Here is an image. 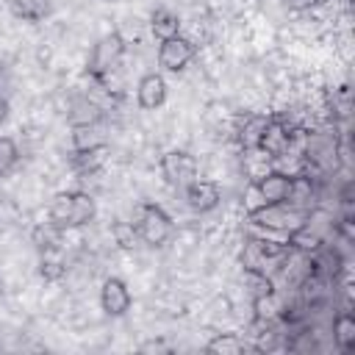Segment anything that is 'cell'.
Returning <instances> with one entry per match:
<instances>
[{
	"instance_id": "obj_27",
	"label": "cell",
	"mask_w": 355,
	"mask_h": 355,
	"mask_svg": "<svg viewBox=\"0 0 355 355\" xmlns=\"http://www.w3.org/2000/svg\"><path fill=\"white\" fill-rule=\"evenodd\" d=\"M283 347H286L288 352H311V349H313V336H311V330H300V333H294L291 338H286Z\"/></svg>"
},
{
	"instance_id": "obj_26",
	"label": "cell",
	"mask_w": 355,
	"mask_h": 355,
	"mask_svg": "<svg viewBox=\"0 0 355 355\" xmlns=\"http://www.w3.org/2000/svg\"><path fill=\"white\" fill-rule=\"evenodd\" d=\"M17 161H19V147H17V141L8 139V136H0V178L8 175V172L17 166Z\"/></svg>"
},
{
	"instance_id": "obj_29",
	"label": "cell",
	"mask_w": 355,
	"mask_h": 355,
	"mask_svg": "<svg viewBox=\"0 0 355 355\" xmlns=\"http://www.w3.org/2000/svg\"><path fill=\"white\" fill-rule=\"evenodd\" d=\"M8 111H11V108H8V100H6V97H0V125L8 119Z\"/></svg>"
},
{
	"instance_id": "obj_15",
	"label": "cell",
	"mask_w": 355,
	"mask_h": 355,
	"mask_svg": "<svg viewBox=\"0 0 355 355\" xmlns=\"http://www.w3.org/2000/svg\"><path fill=\"white\" fill-rule=\"evenodd\" d=\"M61 236H64V230L47 219V222H42L31 230V244L39 250V255L53 252V250H61Z\"/></svg>"
},
{
	"instance_id": "obj_3",
	"label": "cell",
	"mask_w": 355,
	"mask_h": 355,
	"mask_svg": "<svg viewBox=\"0 0 355 355\" xmlns=\"http://www.w3.org/2000/svg\"><path fill=\"white\" fill-rule=\"evenodd\" d=\"M125 55V39H122V33H116V31H111V33H105V36H100L97 39V44L92 47V53H89V61H86V75L94 80V78H100L103 72H108V69H114L116 64H119V58Z\"/></svg>"
},
{
	"instance_id": "obj_30",
	"label": "cell",
	"mask_w": 355,
	"mask_h": 355,
	"mask_svg": "<svg viewBox=\"0 0 355 355\" xmlns=\"http://www.w3.org/2000/svg\"><path fill=\"white\" fill-rule=\"evenodd\" d=\"M311 3H316V6H322V3H330V0H311Z\"/></svg>"
},
{
	"instance_id": "obj_28",
	"label": "cell",
	"mask_w": 355,
	"mask_h": 355,
	"mask_svg": "<svg viewBox=\"0 0 355 355\" xmlns=\"http://www.w3.org/2000/svg\"><path fill=\"white\" fill-rule=\"evenodd\" d=\"M333 233H336L338 239H344V241H355V222H352V216L336 219V222H333Z\"/></svg>"
},
{
	"instance_id": "obj_22",
	"label": "cell",
	"mask_w": 355,
	"mask_h": 355,
	"mask_svg": "<svg viewBox=\"0 0 355 355\" xmlns=\"http://www.w3.org/2000/svg\"><path fill=\"white\" fill-rule=\"evenodd\" d=\"M47 219L53 225H58L61 230H69V219H72V191H58L50 202Z\"/></svg>"
},
{
	"instance_id": "obj_13",
	"label": "cell",
	"mask_w": 355,
	"mask_h": 355,
	"mask_svg": "<svg viewBox=\"0 0 355 355\" xmlns=\"http://www.w3.org/2000/svg\"><path fill=\"white\" fill-rule=\"evenodd\" d=\"M105 161H108V144H97V147H86V150H72L69 153V166L78 175H94L97 169H103Z\"/></svg>"
},
{
	"instance_id": "obj_7",
	"label": "cell",
	"mask_w": 355,
	"mask_h": 355,
	"mask_svg": "<svg viewBox=\"0 0 355 355\" xmlns=\"http://www.w3.org/2000/svg\"><path fill=\"white\" fill-rule=\"evenodd\" d=\"M161 175L169 186H186L197 178V158L189 150H169L161 155Z\"/></svg>"
},
{
	"instance_id": "obj_24",
	"label": "cell",
	"mask_w": 355,
	"mask_h": 355,
	"mask_svg": "<svg viewBox=\"0 0 355 355\" xmlns=\"http://www.w3.org/2000/svg\"><path fill=\"white\" fill-rule=\"evenodd\" d=\"M97 144H105V136L97 130V125L72 128V150H86V147H97Z\"/></svg>"
},
{
	"instance_id": "obj_20",
	"label": "cell",
	"mask_w": 355,
	"mask_h": 355,
	"mask_svg": "<svg viewBox=\"0 0 355 355\" xmlns=\"http://www.w3.org/2000/svg\"><path fill=\"white\" fill-rule=\"evenodd\" d=\"M150 28H153V33L158 39H169V36H178L180 33V19L169 8H155L153 17H150Z\"/></svg>"
},
{
	"instance_id": "obj_12",
	"label": "cell",
	"mask_w": 355,
	"mask_h": 355,
	"mask_svg": "<svg viewBox=\"0 0 355 355\" xmlns=\"http://www.w3.org/2000/svg\"><path fill=\"white\" fill-rule=\"evenodd\" d=\"M313 200H316V178H311V175H291L286 205L300 208V211H311Z\"/></svg>"
},
{
	"instance_id": "obj_9",
	"label": "cell",
	"mask_w": 355,
	"mask_h": 355,
	"mask_svg": "<svg viewBox=\"0 0 355 355\" xmlns=\"http://www.w3.org/2000/svg\"><path fill=\"white\" fill-rule=\"evenodd\" d=\"M183 197H186V205H189L194 214H208V211H214V208L219 205L222 191H219V186H216L214 180H200V178H194L191 183L183 186Z\"/></svg>"
},
{
	"instance_id": "obj_8",
	"label": "cell",
	"mask_w": 355,
	"mask_h": 355,
	"mask_svg": "<svg viewBox=\"0 0 355 355\" xmlns=\"http://www.w3.org/2000/svg\"><path fill=\"white\" fill-rule=\"evenodd\" d=\"M133 305V294L122 277H105L100 288V308L105 316H125Z\"/></svg>"
},
{
	"instance_id": "obj_16",
	"label": "cell",
	"mask_w": 355,
	"mask_h": 355,
	"mask_svg": "<svg viewBox=\"0 0 355 355\" xmlns=\"http://www.w3.org/2000/svg\"><path fill=\"white\" fill-rule=\"evenodd\" d=\"M333 341L341 352H352L355 349V316L349 311L336 313L333 319Z\"/></svg>"
},
{
	"instance_id": "obj_33",
	"label": "cell",
	"mask_w": 355,
	"mask_h": 355,
	"mask_svg": "<svg viewBox=\"0 0 355 355\" xmlns=\"http://www.w3.org/2000/svg\"><path fill=\"white\" fill-rule=\"evenodd\" d=\"M105 3H111V0H105Z\"/></svg>"
},
{
	"instance_id": "obj_32",
	"label": "cell",
	"mask_w": 355,
	"mask_h": 355,
	"mask_svg": "<svg viewBox=\"0 0 355 355\" xmlns=\"http://www.w3.org/2000/svg\"><path fill=\"white\" fill-rule=\"evenodd\" d=\"M0 352H3V344H0Z\"/></svg>"
},
{
	"instance_id": "obj_18",
	"label": "cell",
	"mask_w": 355,
	"mask_h": 355,
	"mask_svg": "<svg viewBox=\"0 0 355 355\" xmlns=\"http://www.w3.org/2000/svg\"><path fill=\"white\" fill-rule=\"evenodd\" d=\"M67 119H69V125H72V128H78V125H100L103 111H100V105H97V103H92V100L80 97V100H75V103H72V108H69Z\"/></svg>"
},
{
	"instance_id": "obj_1",
	"label": "cell",
	"mask_w": 355,
	"mask_h": 355,
	"mask_svg": "<svg viewBox=\"0 0 355 355\" xmlns=\"http://www.w3.org/2000/svg\"><path fill=\"white\" fill-rule=\"evenodd\" d=\"M133 225H136L139 239H141L147 247H161V244H166V239L172 236V216H169L161 205H155V202H141V205L136 208Z\"/></svg>"
},
{
	"instance_id": "obj_25",
	"label": "cell",
	"mask_w": 355,
	"mask_h": 355,
	"mask_svg": "<svg viewBox=\"0 0 355 355\" xmlns=\"http://www.w3.org/2000/svg\"><path fill=\"white\" fill-rule=\"evenodd\" d=\"M111 236H114V241H116L122 250H133L136 241H139L136 225H133V222H125V219H114V222H111Z\"/></svg>"
},
{
	"instance_id": "obj_10",
	"label": "cell",
	"mask_w": 355,
	"mask_h": 355,
	"mask_svg": "<svg viewBox=\"0 0 355 355\" xmlns=\"http://www.w3.org/2000/svg\"><path fill=\"white\" fill-rule=\"evenodd\" d=\"M136 103L144 111H155L166 103V80L158 72H147L141 75L139 86H136Z\"/></svg>"
},
{
	"instance_id": "obj_17",
	"label": "cell",
	"mask_w": 355,
	"mask_h": 355,
	"mask_svg": "<svg viewBox=\"0 0 355 355\" xmlns=\"http://www.w3.org/2000/svg\"><path fill=\"white\" fill-rule=\"evenodd\" d=\"M53 0H11V14L19 17L22 22H42L50 17Z\"/></svg>"
},
{
	"instance_id": "obj_2",
	"label": "cell",
	"mask_w": 355,
	"mask_h": 355,
	"mask_svg": "<svg viewBox=\"0 0 355 355\" xmlns=\"http://www.w3.org/2000/svg\"><path fill=\"white\" fill-rule=\"evenodd\" d=\"M305 214L308 211H300V208H291L286 202H261L258 208H252L247 214V219L255 225V227H263V230H294L305 222Z\"/></svg>"
},
{
	"instance_id": "obj_5",
	"label": "cell",
	"mask_w": 355,
	"mask_h": 355,
	"mask_svg": "<svg viewBox=\"0 0 355 355\" xmlns=\"http://www.w3.org/2000/svg\"><path fill=\"white\" fill-rule=\"evenodd\" d=\"M197 55V44L186 36H169V39H161L158 44V67L166 69V72H183Z\"/></svg>"
},
{
	"instance_id": "obj_6",
	"label": "cell",
	"mask_w": 355,
	"mask_h": 355,
	"mask_svg": "<svg viewBox=\"0 0 355 355\" xmlns=\"http://www.w3.org/2000/svg\"><path fill=\"white\" fill-rule=\"evenodd\" d=\"M294 130L297 128H291L283 116H269V122H266V130H263V136H261V144H258V153H263L266 158H283V155H288V150H291V141H294Z\"/></svg>"
},
{
	"instance_id": "obj_31",
	"label": "cell",
	"mask_w": 355,
	"mask_h": 355,
	"mask_svg": "<svg viewBox=\"0 0 355 355\" xmlns=\"http://www.w3.org/2000/svg\"><path fill=\"white\" fill-rule=\"evenodd\" d=\"M0 297H3V280H0Z\"/></svg>"
},
{
	"instance_id": "obj_14",
	"label": "cell",
	"mask_w": 355,
	"mask_h": 355,
	"mask_svg": "<svg viewBox=\"0 0 355 355\" xmlns=\"http://www.w3.org/2000/svg\"><path fill=\"white\" fill-rule=\"evenodd\" d=\"M266 122H269L266 114H250V116H244V122L239 125V144H241V150H247V153H255L258 150L261 136L266 130Z\"/></svg>"
},
{
	"instance_id": "obj_19",
	"label": "cell",
	"mask_w": 355,
	"mask_h": 355,
	"mask_svg": "<svg viewBox=\"0 0 355 355\" xmlns=\"http://www.w3.org/2000/svg\"><path fill=\"white\" fill-rule=\"evenodd\" d=\"M97 214V205H94V197L89 191H72V219H69V227H83L94 219Z\"/></svg>"
},
{
	"instance_id": "obj_21",
	"label": "cell",
	"mask_w": 355,
	"mask_h": 355,
	"mask_svg": "<svg viewBox=\"0 0 355 355\" xmlns=\"http://www.w3.org/2000/svg\"><path fill=\"white\" fill-rule=\"evenodd\" d=\"M247 349H252V347L244 344L236 333H219L205 344V352H211V355H239V352H247Z\"/></svg>"
},
{
	"instance_id": "obj_23",
	"label": "cell",
	"mask_w": 355,
	"mask_h": 355,
	"mask_svg": "<svg viewBox=\"0 0 355 355\" xmlns=\"http://www.w3.org/2000/svg\"><path fill=\"white\" fill-rule=\"evenodd\" d=\"M67 272V263L61 258V250H53V252H42L39 258V275L44 280H61Z\"/></svg>"
},
{
	"instance_id": "obj_4",
	"label": "cell",
	"mask_w": 355,
	"mask_h": 355,
	"mask_svg": "<svg viewBox=\"0 0 355 355\" xmlns=\"http://www.w3.org/2000/svg\"><path fill=\"white\" fill-rule=\"evenodd\" d=\"M288 252V244L286 241H272V239H258V236H250L244 250H241V266L244 269H261L266 272V266L275 261L280 263Z\"/></svg>"
},
{
	"instance_id": "obj_11",
	"label": "cell",
	"mask_w": 355,
	"mask_h": 355,
	"mask_svg": "<svg viewBox=\"0 0 355 355\" xmlns=\"http://www.w3.org/2000/svg\"><path fill=\"white\" fill-rule=\"evenodd\" d=\"M288 183H291V175L288 172H280V169H269L263 175H258L255 180V191L261 194V202H286V194H288Z\"/></svg>"
}]
</instances>
